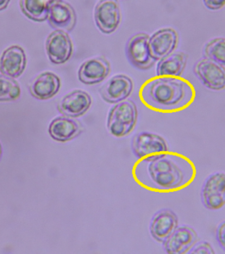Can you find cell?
<instances>
[{"mask_svg": "<svg viewBox=\"0 0 225 254\" xmlns=\"http://www.w3.org/2000/svg\"><path fill=\"white\" fill-rule=\"evenodd\" d=\"M186 54L183 52L171 53L160 60L157 68V75L158 77H180L186 66Z\"/></svg>", "mask_w": 225, "mask_h": 254, "instance_id": "cell-20", "label": "cell"}, {"mask_svg": "<svg viewBox=\"0 0 225 254\" xmlns=\"http://www.w3.org/2000/svg\"><path fill=\"white\" fill-rule=\"evenodd\" d=\"M47 21L54 29L71 32L76 27V11L70 3L61 0L51 6Z\"/></svg>", "mask_w": 225, "mask_h": 254, "instance_id": "cell-15", "label": "cell"}, {"mask_svg": "<svg viewBox=\"0 0 225 254\" xmlns=\"http://www.w3.org/2000/svg\"><path fill=\"white\" fill-rule=\"evenodd\" d=\"M46 51L50 62L60 65L69 61L73 53V45L70 36L62 30H55L47 37Z\"/></svg>", "mask_w": 225, "mask_h": 254, "instance_id": "cell-9", "label": "cell"}, {"mask_svg": "<svg viewBox=\"0 0 225 254\" xmlns=\"http://www.w3.org/2000/svg\"><path fill=\"white\" fill-rule=\"evenodd\" d=\"M204 53L208 59L225 65V39L218 38L208 42L205 46Z\"/></svg>", "mask_w": 225, "mask_h": 254, "instance_id": "cell-23", "label": "cell"}, {"mask_svg": "<svg viewBox=\"0 0 225 254\" xmlns=\"http://www.w3.org/2000/svg\"><path fill=\"white\" fill-rule=\"evenodd\" d=\"M110 72V64L103 57H96L88 60L83 63L79 71L78 77L84 84L92 85L101 83Z\"/></svg>", "mask_w": 225, "mask_h": 254, "instance_id": "cell-16", "label": "cell"}, {"mask_svg": "<svg viewBox=\"0 0 225 254\" xmlns=\"http://www.w3.org/2000/svg\"><path fill=\"white\" fill-rule=\"evenodd\" d=\"M61 0H20L21 11L30 20L37 22L47 21L50 8Z\"/></svg>", "mask_w": 225, "mask_h": 254, "instance_id": "cell-21", "label": "cell"}, {"mask_svg": "<svg viewBox=\"0 0 225 254\" xmlns=\"http://www.w3.org/2000/svg\"><path fill=\"white\" fill-rule=\"evenodd\" d=\"M21 95V88L14 78L0 75V101H15Z\"/></svg>", "mask_w": 225, "mask_h": 254, "instance_id": "cell-22", "label": "cell"}, {"mask_svg": "<svg viewBox=\"0 0 225 254\" xmlns=\"http://www.w3.org/2000/svg\"><path fill=\"white\" fill-rule=\"evenodd\" d=\"M198 240V236L192 228L189 226L177 227L171 236L164 243L167 254H184L192 249Z\"/></svg>", "mask_w": 225, "mask_h": 254, "instance_id": "cell-13", "label": "cell"}, {"mask_svg": "<svg viewBox=\"0 0 225 254\" xmlns=\"http://www.w3.org/2000/svg\"><path fill=\"white\" fill-rule=\"evenodd\" d=\"M178 217L170 209H162L156 213L150 223V233L153 239L164 243L178 227Z\"/></svg>", "mask_w": 225, "mask_h": 254, "instance_id": "cell-12", "label": "cell"}, {"mask_svg": "<svg viewBox=\"0 0 225 254\" xmlns=\"http://www.w3.org/2000/svg\"><path fill=\"white\" fill-rule=\"evenodd\" d=\"M178 43V34L172 28L158 30L149 39V47L152 57L162 60L173 53Z\"/></svg>", "mask_w": 225, "mask_h": 254, "instance_id": "cell-14", "label": "cell"}, {"mask_svg": "<svg viewBox=\"0 0 225 254\" xmlns=\"http://www.w3.org/2000/svg\"><path fill=\"white\" fill-rule=\"evenodd\" d=\"M91 104V96L87 92L75 90L63 98L59 104V111L67 117L78 118L88 112Z\"/></svg>", "mask_w": 225, "mask_h": 254, "instance_id": "cell-17", "label": "cell"}, {"mask_svg": "<svg viewBox=\"0 0 225 254\" xmlns=\"http://www.w3.org/2000/svg\"><path fill=\"white\" fill-rule=\"evenodd\" d=\"M132 147L135 155L146 162L161 157L168 151V145L164 138L148 132L135 134L132 139Z\"/></svg>", "mask_w": 225, "mask_h": 254, "instance_id": "cell-4", "label": "cell"}, {"mask_svg": "<svg viewBox=\"0 0 225 254\" xmlns=\"http://www.w3.org/2000/svg\"><path fill=\"white\" fill-rule=\"evenodd\" d=\"M60 85V79L56 74L46 71L32 81L30 92L33 97L38 100H48L59 92Z\"/></svg>", "mask_w": 225, "mask_h": 254, "instance_id": "cell-18", "label": "cell"}, {"mask_svg": "<svg viewBox=\"0 0 225 254\" xmlns=\"http://www.w3.org/2000/svg\"><path fill=\"white\" fill-rule=\"evenodd\" d=\"M194 72L208 89L220 91L225 89V68L213 60L203 58L196 63Z\"/></svg>", "mask_w": 225, "mask_h": 254, "instance_id": "cell-6", "label": "cell"}, {"mask_svg": "<svg viewBox=\"0 0 225 254\" xmlns=\"http://www.w3.org/2000/svg\"><path fill=\"white\" fill-rule=\"evenodd\" d=\"M137 116V109L133 101H120L108 113L107 126L109 133L115 137L127 135L135 126Z\"/></svg>", "mask_w": 225, "mask_h": 254, "instance_id": "cell-3", "label": "cell"}, {"mask_svg": "<svg viewBox=\"0 0 225 254\" xmlns=\"http://www.w3.org/2000/svg\"><path fill=\"white\" fill-rule=\"evenodd\" d=\"M96 27L102 33L110 34L117 29L121 20L117 0H100L94 12Z\"/></svg>", "mask_w": 225, "mask_h": 254, "instance_id": "cell-8", "label": "cell"}, {"mask_svg": "<svg viewBox=\"0 0 225 254\" xmlns=\"http://www.w3.org/2000/svg\"><path fill=\"white\" fill-rule=\"evenodd\" d=\"M140 94L144 103L163 112L183 109L192 101L195 95L192 86L179 77L152 78L142 85Z\"/></svg>", "mask_w": 225, "mask_h": 254, "instance_id": "cell-1", "label": "cell"}, {"mask_svg": "<svg viewBox=\"0 0 225 254\" xmlns=\"http://www.w3.org/2000/svg\"><path fill=\"white\" fill-rule=\"evenodd\" d=\"M10 0H0V11L5 9L9 5Z\"/></svg>", "mask_w": 225, "mask_h": 254, "instance_id": "cell-27", "label": "cell"}, {"mask_svg": "<svg viewBox=\"0 0 225 254\" xmlns=\"http://www.w3.org/2000/svg\"><path fill=\"white\" fill-rule=\"evenodd\" d=\"M49 134L57 141L71 140L82 132V127L74 119L60 117L52 121L48 128Z\"/></svg>", "mask_w": 225, "mask_h": 254, "instance_id": "cell-19", "label": "cell"}, {"mask_svg": "<svg viewBox=\"0 0 225 254\" xmlns=\"http://www.w3.org/2000/svg\"><path fill=\"white\" fill-rule=\"evenodd\" d=\"M203 3L211 10H219L225 5V0H203Z\"/></svg>", "mask_w": 225, "mask_h": 254, "instance_id": "cell-26", "label": "cell"}, {"mask_svg": "<svg viewBox=\"0 0 225 254\" xmlns=\"http://www.w3.org/2000/svg\"><path fill=\"white\" fill-rule=\"evenodd\" d=\"M133 82L126 75H116L102 86L100 94L102 99L108 103H119L132 95Z\"/></svg>", "mask_w": 225, "mask_h": 254, "instance_id": "cell-10", "label": "cell"}, {"mask_svg": "<svg viewBox=\"0 0 225 254\" xmlns=\"http://www.w3.org/2000/svg\"><path fill=\"white\" fill-rule=\"evenodd\" d=\"M1 156H2V146H1V144H0V158H1Z\"/></svg>", "mask_w": 225, "mask_h": 254, "instance_id": "cell-28", "label": "cell"}, {"mask_svg": "<svg viewBox=\"0 0 225 254\" xmlns=\"http://www.w3.org/2000/svg\"><path fill=\"white\" fill-rule=\"evenodd\" d=\"M189 253L196 254H214V251L209 243L207 242H202L196 244V246L194 245Z\"/></svg>", "mask_w": 225, "mask_h": 254, "instance_id": "cell-24", "label": "cell"}, {"mask_svg": "<svg viewBox=\"0 0 225 254\" xmlns=\"http://www.w3.org/2000/svg\"><path fill=\"white\" fill-rule=\"evenodd\" d=\"M202 201L205 207L219 210L225 205V174L216 173L210 175L202 186Z\"/></svg>", "mask_w": 225, "mask_h": 254, "instance_id": "cell-7", "label": "cell"}, {"mask_svg": "<svg viewBox=\"0 0 225 254\" xmlns=\"http://www.w3.org/2000/svg\"><path fill=\"white\" fill-rule=\"evenodd\" d=\"M147 174L153 185L164 190L179 189L185 181L184 170L166 154L149 161Z\"/></svg>", "mask_w": 225, "mask_h": 254, "instance_id": "cell-2", "label": "cell"}, {"mask_svg": "<svg viewBox=\"0 0 225 254\" xmlns=\"http://www.w3.org/2000/svg\"><path fill=\"white\" fill-rule=\"evenodd\" d=\"M149 36L140 33L133 36L126 45V57L133 66L140 70H147L156 63L149 47Z\"/></svg>", "mask_w": 225, "mask_h": 254, "instance_id": "cell-5", "label": "cell"}, {"mask_svg": "<svg viewBox=\"0 0 225 254\" xmlns=\"http://www.w3.org/2000/svg\"><path fill=\"white\" fill-rule=\"evenodd\" d=\"M216 237L219 244L225 250V221L222 222L217 228Z\"/></svg>", "mask_w": 225, "mask_h": 254, "instance_id": "cell-25", "label": "cell"}, {"mask_svg": "<svg viewBox=\"0 0 225 254\" xmlns=\"http://www.w3.org/2000/svg\"><path fill=\"white\" fill-rule=\"evenodd\" d=\"M26 65V54L23 49L18 45H12L7 48L0 58L1 73L14 79L23 73Z\"/></svg>", "mask_w": 225, "mask_h": 254, "instance_id": "cell-11", "label": "cell"}]
</instances>
